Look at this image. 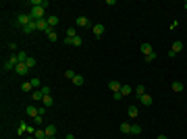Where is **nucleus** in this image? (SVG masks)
I'll return each mask as SVG.
<instances>
[{"instance_id": "nucleus-1", "label": "nucleus", "mask_w": 187, "mask_h": 139, "mask_svg": "<svg viewBox=\"0 0 187 139\" xmlns=\"http://www.w3.org/2000/svg\"><path fill=\"white\" fill-rule=\"evenodd\" d=\"M17 64H19V58H17V54H13V56H8V60L4 62V71H15Z\"/></svg>"}, {"instance_id": "nucleus-2", "label": "nucleus", "mask_w": 187, "mask_h": 139, "mask_svg": "<svg viewBox=\"0 0 187 139\" xmlns=\"http://www.w3.org/2000/svg\"><path fill=\"white\" fill-rule=\"evenodd\" d=\"M29 15L33 17V21H38V19H44V8H42V6H31Z\"/></svg>"}, {"instance_id": "nucleus-3", "label": "nucleus", "mask_w": 187, "mask_h": 139, "mask_svg": "<svg viewBox=\"0 0 187 139\" xmlns=\"http://www.w3.org/2000/svg\"><path fill=\"white\" fill-rule=\"evenodd\" d=\"M17 21H19V25H21V27H27V25L33 21V17H31L29 13H27V15H19V17H17Z\"/></svg>"}, {"instance_id": "nucleus-4", "label": "nucleus", "mask_w": 187, "mask_h": 139, "mask_svg": "<svg viewBox=\"0 0 187 139\" xmlns=\"http://www.w3.org/2000/svg\"><path fill=\"white\" fill-rule=\"evenodd\" d=\"M75 25L77 27H90V19L88 17H77L75 19Z\"/></svg>"}, {"instance_id": "nucleus-5", "label": "nucleus", "mask_w": 187, "mask_h": 139, "mask_svg": "<svg viewBox=\"0 0 187 139\" xmlns=\"http://www.w3.org/2000/svg\"><path fill=\"white\" fill-rule=\"evenodd\" d=\"M15 73H19V75H27V73H29V67H27L25 62H19L17 69H15Z\"/></svg>"}, {"instance_id": "nucleus-6", "label": "nucleus", "mask_w": 187, "mask_h": 139, "mask_svg": "<svg viewBox=\"0 0 187 139\" xmlns=\"http://www.w3.org/2000/svg\"><path fill=\"white\" fill-rule=\"evenodd\" d=\"M92 31H94V35H98V38H100V35L104 33V23H96V25L92 27Z\"/></svg>"}, {"instance_id": "nucleus-7", "label": "nucleus", "mask_w": 187, "mask_h": 139, "mask_svg": "<svg viewBox=\"0 0 187 139\" xmlns=\"http://www.w3.org/2000/svg\"><path fill=\"white\" fill-rule=\"evenodd\" d=\"M121 87H123V85H121L119 81H114V79H112V81H108V89H112V93L121 92Z\"/></svg>"}, {"instance_id": "nucleus-8", "label": "nucleus", "mask_w": 187, "mask_h": 139, "mask_svg": "<svg viewBox=\"0 0 187 139\" xmlns=\"http://www.w3.org/2000/svg\"><path fill=\"white\" fill-rule=\"evenodd\" d=\"M33 31H38V23L36 21H31L27 27H23V33H33Z\"/></svg>"}, {"instance_id": "nucleus-9", "label": "nucleus", "mask_w": 187, "mask_h": 139, "mask_svg": "<svg viewBox=\"0 0 187 139\" xmlns=\"http://www.w3.org/2000/svg\"><path fill=\"white\" fill-rule=\"evenodd\" d=\"M140 50L143 52V56H145V54H152V52H154V48H152V44H148V42H143V44L140 46Z\"/></svg>"}, {"instance_id": "nucleus-10", "label": "nucleus", "mask_w": 187, "mask_h": 139, "mask_svg": "<svg viewBox=\"0 0 187 139\" xmlns=\"http://www.w3.org/2000/svg\"><path fill=\"white\" fill-rule=\"evenodd\" d=\"M171 50H173L175 54H179V52L183 50V42H181V40H175V42H173V48H171Z\"/></svg>"}, {"instance_id": "nucleus-11", "label": "nucleus", "mask_w": 187, "mask_h": 139, "mask_svg": "<svg viewBox=\"0 0 187 139\" xmlns=\"http://www.w3.org/2000/svg\"><path fill=\"white\" fill-rule=\"evenodd\" d=\"M31 95H33V100H36V102H42V100H44V92H42V89H33V92H31Z\"/></svg>"}, {"instance_id": "nucleus-12", "label": "nucleus", "mask_w": 187, "mask_h": 139, "mask_svg": "<svg viewBox=\"0 0 187 139\" xmlns=\"http://www.w3.org/2000/svg\"><path fill=\"white\" fill-rule=\"evenodd\" d=\"M46 21H48V27H50V29H54V27L58 25V17H56V15H54V17H48Z\"/></svg>"}, {"instance_id": "nucleus-13", "label": "nucleus", "mask_w": 187, "mask_h": 139, "mask_svg": "<svg viewBox=\"0 0 187 139\" xmlns=\"http://www.w3.org/2000/svg\"><path fill=\"white\" fill-rule=\"evenodd\" d=\"M140 102H141V104H143V106H150V104H152V102H154V98H152V95H148V93H145V95H141V98H140Z\"/></svg>"}, {"instance_id": "nucleus-14", "label": "nucleus", "mask_w": 187, "mask_h": 139, "mask_svg": "<svg viewBox=\"0 0 187 139\" xmlns=\"http://www.w3.org/2000/svg\"><path fill=\"white\" fill-rule=\"evenodd\" d=\"M127 112H129V116H131V118H137L140 108H137V106H129V110H127Z\"/></svg>"}, {"instance_id": "nucleus-15", "label": "nucleus", "mask_w": 187, "mask_h": 139, "mask_svg": "<svg viewBox=\"0 0 187 139\" xmlns=\"http://www.w3.org/2000/svg\"><path fill=\"white\" fill-rule=\"evenodd\" d=\"M171 89H173V92H183V83H181V81H173V85H171Z\"/></svg>"}, {"instance_id": "nucleus-16", "label": "nucleus", "mask_w": 187, "mask_h": 139, "mask_svg": "<svg viewBox=\"0 0 187 139\" xmlns=\"http://www.w3.org/2000/svg\"><path fill=\"white\" fill-rule=\"evenodd\" d=\"M69 40H71V38H69ZM81 44H83V38H81V35H77V38L71 40V46H75V48H79Z\"/></svg>"}, {"instance_id": "nucleus-17", "label": "nucleus", "mask_w": 187, "mask_h": 139, "mask_svg": "<svg viewBox=\"0 0 187 139\" xmlns=\"http://www.w3.org/2000/svg\"><path fill=\"white\" fill-rule=\"evenodd\" d=\"M44 131H46V135H48V137H54V135H56V127H54V125H48Z\"/></svg>"}, {"instance_id": "nucleus-18", "label": "nucleus", "mask_w": 187, "mask_h": 139, "mask_svg": "<svg viewBox=\"0 0 187 139\" xmlns=\"http://www.w3.org/2000/svg\"><path fill=\"white\" fill-rule=\"evenodd\" d=\"M29 83H31V87H33V89H42V81H40L38 77H33Z\"/></svg>"}, {"instance_id": "nucleus-19", "label": "nucleus", "mask_w": 187, "mask_h": 139, "mask_svg": "<svg viewBox=\"0 0 187 139\" xmlns=\"http://www.w3.org/2000/svg\"><path fill=\"white\" fill-rule=\"evenodd\" d=\"M27 114H29V116H33V118H36V116H40V112H38V108H36V106H27Z\"/></svg>"}, {"instance_id": "nucleus-20", "label": "nucleus", "mask_w": 187, "mask_h": 139, "mask_svg": "<svg viewBox=\"0 0 187 139\" xmlns=\"http://www.w3.org/2000/svg\"><path fill=\"white\" fill-rule=\"evenodd\" d=\"M121 133H131V123H121Z\"/></svg>"}, {"instance_id": "nucleus-21", "label": "nucleus", "mask_w": 187, "mask_h": 139, "mask_svg": "<svg viewBox=\"0 0 187 139\" xmlns=\"http://www.w3.org/2000/svg\"><path fill=\"white\" fill-rule=\"evenodd\" d=\"M33 137H36V139H44V137H46V131L38 127V129H36V133H33Z\"/></svg>"}, {"instance_id": "nucleus-22", "label": "nucleus", "mask_w": 187, "mask_h": 139, "mask_svg": "<svg viewBox=\"0 0 187 139\" xmlns=\"http://www.w3.org/2000/svg\"><path fill=\"white\" fill-rule=\"evenodd\" d=\"M133 92L137 93V98H141V95H145V87H143V85H137V87H133Z\"/></svg>"}, {"instance_id": "nucleus-23", "label": "nucleus", "mask_w": 187, "mask_h": 139, "mask_svg": "<svg viewBox=\"0 0 187 139\" xmlns=\"http://www.w3.org/2000/svg\"><path fill=\"white\" fill-rule=\"evenodd\" d=\"M121 93H123V95H129V93H133V87H131V85H123V87H121Z\"/></svg>"}, {"instance_id": "nucleus-24", "label": "nucleus", "mask_w": 187, "mask_h": 139, "mask_svg": "<svg viewBox=\"0 0 187 139\" xmlns=\"http://www.w3.org/2000/svg\"><path fill=\"white\" fill-rule=\"evenodd\" d=\"M67 38H71V40L77 38V29H75V27H69V29H67Z\"/></svg>"}, {"instance_id": "nucleus-25", "label": "nucleus", "mask_w": 187, "mask_h": 139, "mask_svg": "<svg viewBox=\"0 0 187 139\" xmlns=\"http://www.w3.org/2000/svg\"><path fill=\"white\" fill-rule=\"evenodd\" d=\"M17 58H19V62H27V58H29V56L21 50V52H17Z\"/></svg>"}, {"instance_id": "nucleus-26", "label": "nucleus", "mask_w": 187, "mask_h": 139, "mask_svg": "<svg viewBox=\"0 0 187 139\" xmlns=\"http://www.w3.org/2000/svg\"><path fill=\"white\" fill-rule=\"evenodd\" d=\"M83 81H85V79H83L81 75H75V79H73V85H77V87H79V85H83Z\"/></svg>"}, {"instance_id": "nucleus-27", "label": "nucleus", "mask_w": 187, "mask_h": 139, "mask_svg": "<svg viewBox=\"0 0 187 139\" xmlns=\"http://www.w3.org/2000/svg\"><path fill=\"white\" fill-rule=\"evenodd\" d=\"M75 75H77V73H75V71H71V69H69V71H65V77H67L69 81H73V79H75Z\"/></svg>"}, {"instance_id": "nucleus-28", "label": "nucleus", "mask_w": 187, "mask_h": 139, "mask_svg": "<svg viewBox=\"0 0 187 139\" xmlns=\"http://www.w3.org/2000/svg\"><path fill=\"white\" fill-rule=\"evenodd\" d=\"M27 129H29V125H25V123H21L17 131H19V135H23V133H27Z\"/></svg>"}, {"instance_id": "nucleus-29", "label": "nucleus", "mask_w": 187, "mask_h": 139, "mask_svg": "<svg viewBox=\"0 0 187 139\" xmlns=\"http://www.w3.org/2000/svg\"><path fill=\"white\" fill-rule=\"evenodd\" d=\"M131 133H133V135H140V133H141V127L137 125V123H135V125H131Z\"/></svg>"}, {"instance_id": "nucleus-30", "label": "nucleus", "mask_w": 187, "mask_h": 139, "mask_svg": "<svg viewBox=\"0 0 187 139\" xmlns=\"http://www.w3.org/2000/svg\"><path fill=\"white\" fill-rule=\"evenodd\" d=\"M42 102H44V106H52V102H54V100H52V95H44V100H42Z\"/></svg>"}, {"instance_id": "nucleus-31", "label": "nucleus", "mask_w": 187, "mask_h": 139, "mask_svg": "<svg viewBox=\"0 0 187 139\" xmlns=\"http://www.w3.org/2000/svg\"><path fill=\"white\" fill-rule=\"evenodd\" d=\"M25 64H27V67H29V71H31V69H33V67H36V58H31V56H29V58H27V62H25Z\"/></svg>"}, {"instance_id": "nucleus-32", "label": "nucleus", "mask_w": 187, "mask_h": 139, "mask_svg": "<svg viewBox=\"0 0 187 139\" xmlns=\"http://www.w3.org/2000/svg\"><path fill=\"white\" fill-rule=\"evenodd\" d=\"M21 89H23V92H31L33 87H31V83L27 81V83H23V85H21Z\"/></svg>"}, {"instance_id": "nucleus-33", "label": "nucleus", "mask_w": 187, "mask_h": 139, "mask_svg": "<svg viewBox=\"0 0 187 139\" xmlns=\"http://www.w3.org/2000/svg\"><path fill=\"white\" fill-rule=\"evenodd\" d=\"M48 40H50V42H56V40H58V35H56V31H52V33H48Z\"/></svg>"}, {"instance_id": "nucleus-34", "label": "nucleus", "mask_w": 187, "mask_h": 139, "mask_svg": "<svg viewBox=\"0 0 187 139\" xmlns=\"http://www.w3.org/2000/svg\"><path fill=\"white\" fill-rule=\"evenodd\" d=\"M156 58V52H152V54H145V62H152Z\"/></svg>"}, {"instance_id": "nucleus-35", "label": "nucleus", "mask_w": 187, "mask_h": 139, "mask_svg": "<svg viewBox=\"0 0 187 139\" xmlns=\"http://www.w3.org/2000/svg\"><path fill=\"white\" fill-rule=\"evenodd\" d=\"M33 123H36V125H38V127H40V125H42V123H44V116H36V118H33Z\"/></svg>"}, {"instance_id": "nucleus-36", "label": "nucleus", "mask_w": 187, "mask_h": 139, "mask_svg": "<svg viewBox=\"0 0 187 139\" xmlns=\"http://www.w3.org/2000/svg\"><path fill=\"white\" fill-rule=\"evenodd\" d=\"M38 112H40V116H44L46 114V106H38Z\"/></svg>"}, {"instance_id": "nucleus-37", "label": "nucleus", "mask_w": 187, "mask_h": 139, "mask_svg": "<svg viewBox=\"0 0 187 139\" xmlns=\"http://www.w3.org/2000/svg\"><path fill=\"white\" fill-rule=\"evenodd\" d=\"M42 92H44V95H50V87H48V85H42Z\"/></svg>"}, {"instance_id": "nucleus-38", "label": "nucleus", "mask_w": 187, "mask_h": 139, "mask_svg": "<svg viewBox=\"0 0 187 139\" xmlns=\"http://www.w3.org/2000/svg\"><path fill=\"white\" fill-rule=\"evenodd\" d=\"M156 139H168V137H166V135H158Z\"/></svg>"}, {"instance_id": "nucleus-39", "label": "nucleus", "mask_w": 187, "mask_h": 139, "mask_svg": "<svg viewBox=\"0 0 187 139\" xmlns=\"http://www.w3.org/2000/svg\"><path fill=\"white\" fill-rule=\"evenodd\" d=\"M65 139H75V137H73V135H67V137H65Z\"/></svg>"}, {"instance_id": "nucleus-40", "label": "nucleus", "mask_w": 187, "mask_h": 139, "mask_svg": "<svg viewBox=\"0 0 187 139\" xmlns=\"http://www.w3.org/2000/svg\"><path fill=\"white\" fill-rule=\"evenodd\" d=\"M44 139H54V137H48V135H46V137H44Z\"/></svg>"}, {"instance_id": "nucleus-41", "label": "nucleus", "mask_w": 187, "mask_h": 139, "mask_svg": "<svg viewBox=\"0 0 187 139\" xmlns=\"http://www.w3.org/2000/svg\"><path fill=\"white\" fill-rule=\"evenodd\" d=\"M185 10H187V2H185Z\"/></svg>"}]
</instances>
